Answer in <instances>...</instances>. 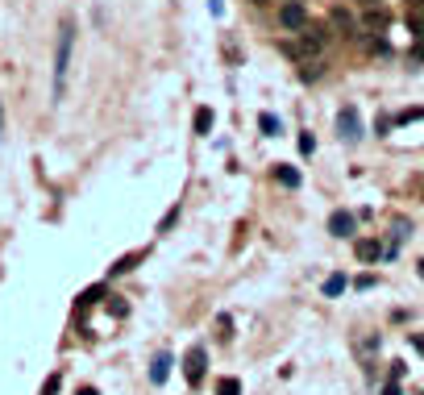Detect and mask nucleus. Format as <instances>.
Masks as SVG:
<instances>
[{
    "mask_svg": "<svg viewBox=\"0 0 424 395\" xmlns=\"http://www.w3.org/2000/svg\"><path fill=\"white\" fill-rule=\"evenodd\" d=\"M54 391H59V374H50L46 387H42V395H54Z\"/></svg>",
    "mask_w": 424,
    "mask_h": 395,
    "instance_id": "16",
    "label": "nucleus"
},
{
    "mask_svg": "<svg viewBox=\"0 0 424 395\" xmlns=\"http://www.w3.org/2000/svg\"><path fill=\"white\" fill-rule=\"evenodd\" d=\"M166 374H171V354H158L150 366V383H166Z\"/></svg>",
    "mask_w": 424,
    "mask_h": 395,
    "instance_id": "7",
    "label": "nucleus"
},
{
    "mask_svg": "<svg viewBox=\"0 0 424 395\" xmlns=\"http://www.w3.org/2000/svg\"><path fill=\"white\" fill-rule=\"evenodd\" d=\"M333 21L341 25V29H353V21H350V13H345V9H333Z\"/></svg>",
    "mask_w": 424,
    "mask_h": 395,
    "instance_id": "13",
    "label": "nucleus"
},
{
    "mask_svg": "<svg viewBox=\"0 0 424 395\" xmlns=\"http://www.w3.org/2000/svg\"><path fill=\"white\" fill-rule=\"evenodd\" d=\"M378 254H383V250H378V242H358V258H366V262H375Z\"/></svg>",
    "mask_w": 424,
    "mask_h": 395,
    "instance_id": "10",
    "label": "nucleus"
},
{
    "mask_svg": "<svg viewBox=\"0 0 424 395\" xmlns=\"http://www.w3.org/2000/svg\"><path fill=\"white\" fill-rule=\"evenodd\" d=\"M196 133H200V138L212 133V108H200V113H196Z\"/></svg>",
    "mask_w": 424,
    "mask_h": 395,
    "instance_id": "8",
    "label": "nucleus"
},
{
    "mask_svg": "<svg viewBox=\"0 0 424 395\" xmlns=\"http://www.w3.org/2000/svg\"><path fill=\"white\" fill-rule=\"evenodd\" d=\"M279 25L283 29H291V34H300V29L308 25V9L304 4H296V0H287V4L279 9Z\"/></svg>",
    "mask_w": 424,
    "mask_h": 395,
    "instance_id": "4",
    "label": "nucleus"
},
{
    "mask_svg": "<svg viewBox=\"0 0 424 395\" xmlns=\"http://www.w3.org/2000/svg\"><path fill=\"white\" fill-rule=\"evenodd\" d=\"M71 46H75V25L63 21V29H59V50H54V100H63V83H67V67H71Z\"/></svg>",
    "mask_w": 424,
    "mask_h": 395,
    "instance_id": "1",
    "label": "nucleus"
},
{
    "mask_svg": "<svg viewBox=\"0 0 424 395\" xmlns=\"http://www.w3.org/2000/svg\"><path fill=\"white\" fill-rule=\"evenodd\" d=\"M138 258H141V254H129V258H121L117 267H113V275H125L129 267H133V262H138Z\"/></svg>",
    "mask_w": 424,
    "mask_h": 395,
    "instance_id": "14",
    "label": "nucleus"
},
{
    "mask_svg": "<svg viewBox=\"0 0 424 395\" xmlns=\"http://www.w3.org/2000/svg\"><path fill=\"white\" fill-rule=\"evenodd\" d=\"M262 129H266V133H279V117H271V113H266V117H262Z\"/></svg>",
    "mask_w": 424,
    "mask_h": 395,
    "instance_id": "15",
    "label": "nucleus"
},
{
    "mask_svg": "<svg viewBox=\"0 0 424 395\" xmlns=\"http://www.w3.org/2000/svg\"><path fill=\"white\" fill-rule=\"evenodd\" d=\"M345 292V275H329L325 279V296H341Z\"/></svg>",
    "mask_w": 424,
    "mask_h": 395,
    "instance_id": "9",
    "label": "nucleus"
},
{
    "mask_svg": "<svg viewBox=\"0 0 424 395\" xmlns=\"http://www.w3.org/2000/svg\"><path fill=\"white\" fill-rule=\"evenodd\" d=\"M416 58H424V38H420V42H416Z\"/></svg>",
    "mask_w": 424,
    "mask_h": 395,
    "instance_id": "19",
    "label": "nucleus"
},
{
    "mask_svg": "<svg viewBox=\"0 0 424 395\" xmlns=\"http://www.w3.org/2000/svg\"><path fill=\"white\" fill-rule=\"evenodd\" d=\"M329 233H333V237H350V233H353V212H333Z\"/></svg>",
    "mask_w": 424,
    "mask_h": 395,
    "instance_id": "6",
    "label": "nucleus"
},
{
    "mask_svg": "<svg viewBox=\"0 0 424 395\" xmlns=\"http://www.w3.org/2000/svg\"><path fill=\"white\" fill-rule=\"evenodd\" d=\"M366 21H370V25H387V13H383V9H375V13H370Z\"/></svg>",
    "mask_w": 424,
    "mask_h": 395,
    "instance_id": "17",
    "label": "nucleus"
},
{
    "mask_svg": "<svg viewBox=\"0 0 424 395\" xmlns=\"http://www.w3.org/2000/svg\"><path fill=\"white\" fill-rule=\"evenodd\" d=\"M279 183H287V188H300V171H291V167H279Z\"/></svg>",
    "mask_w": 424,
    "mask_h": 395,
    "instance_id": "11",
    "label": "nucleus"
},
{
    "mask_svg": "<svg viewBox=\"0 0 424 395\" xmlns=\"http://www.w3.org/2000/svg\"><path fill=\"white\" fill-rule=\"evenodd\" d=\"M216 395H241V383H237V379H221V383H216Z\"/></svg>",
    "mask_w": 424,
    "mask_h": 395,
    "instance_id": "12",
    "label": "nucleus"
},
{
    "mask_svg": "<svg viewBox=\"0 0 424 395\" xmlns=\"http://www.w3.org/2000/svg\"><path fill=\"white\" fill-rule=\"evenodd\" d=\"M337 133H341V142H358L362 138V121H358V108L353 104H345L337 113Z\"/></svg>",
    "mask_w": 424,
    "mask_h": 395,
    "instance_id": "3",
    "label": "nucleus"
},
{
    "mask_svg": "<svg viewBox=\"0 0 424 395\" xmlns=\"http://www.w3.org/2000/svg\"><path fill=\"white\" fill-rule=\"evenodd\" d=\"M420 279H424V258H420Z\"/></svg>",
    "mask_w": 424,
    "mask_h": 395,
    "instance_id": "20",
    "label": "nucleus"
},
{
    "mask_svg": "<svg viewBox=\"0 0 424 395\" xmlns=\"http://www.w3.org/2000/svg\"><path fill=\"white\" fill-rule=\"evenodd\" d=\"M325 46H329V34H325L320 25H304L300 38H296V46H291V54H296V58H320Z\"/></svg>",
    "mask_w": 424,
    "mask_h": 395,
    "instance_id": "2",
    "label": "nucleus"
},
{
    "mask_svg": "<svg viewBox=\"0 0 424 395\" xmlns=\"http://www.w3.org/2000/svg\"><path fill=\"white\" fill-rule=\"evenodd\" d=\"M383 395H400V383H395V379H391V387H387V391Z\"/></svg>",
    "mask_w": 424,
    "mask_h": 395,
    "instance_id": "18",
    "label": "nucleus"
},
{
    "mask_svg": "<svg viewBox=\"0 0 424 395\" xmlns=\"http://www.w3.org/2000/svg\"><path fill=\"white\" fill-rule=\"evenodd\" d=\"M204 366H208L204 349H188V358H183V374H188V383H200V379H204Z\"/></svg>",
    "mask_w": 424,
    "mask_h": 395,
    "instance_id": "5",
    "label": "nucleus"
},
{
    "mask_svg": "<svg viewBox=\"0 0 424 395\" xmlns=\"http://www.w3.org/2000/svg\"><path fill=\"white\" fill-rule=\"evenodd\" d=\"M362 4H375V0H362Z\"/></svg>",
    "mask_w": 424,
    "mask_h": 395,
    "instance_id": "21",
    "label": "nucleus"
},
{
    "mask_svg": "<svg viewBox=\"0 0 424 395\" xmlns=\"http://www.w3.org/2000/svg\"><path fill=\"white\" fill-rule=\"evenodd\" d=\"M254 4H266V0H254Z\"/></svg>",
    "mask_w": 424,
    "mask_h": 395,
    "instance_id": "22",
    "label": "nucleus"
}]
</instances>
